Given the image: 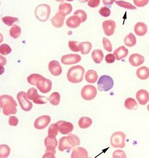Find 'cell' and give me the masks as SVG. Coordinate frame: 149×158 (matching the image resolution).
I'll list each match as a JSON object with an SVG mask.
<instances>
[{
	"instance_id": "obj_1",
	"label": "cell",
	"mask_w": 149,
	"mask_h": 158,
	"mask_svg": "<svg viewBox=\"0 0 149 158\" xmlns=\"http://www.w3.org/2000/svg\"><path fill=\"white\" fill-rule=\"evenodd\" d=\"M0 107L2 109L4 115H15L17 112V104L15 100L10 95H4L0 96Z\"/></svg>"
},
{
	"instance_id": "obj_2",
	"label": "cell",
	"mask_w": 149,
	"mask_h": 158,
	"mask_svg": "<svg viewBox=\"0 0 149 158\" xmlns=\"http://www.w3.org/2000/svg\"><path fill=\"white\" fill-rule=\"evenodd\" d=\"M80 144V139L74 134H70L67 136H64L59 140V151L63 152L65 150H70L74 147L78 146Z\"/></svg>"
},
{
	"instance_id": "obj_3",
	"label": "cell",
	"mask_w": 149,
	"mask_h": 158,
	"mask_svg": "<svg viewBox=\"0 0 149 158\" xmlns=\"http://www.w3.org/2000/svg\"><path fill=\"white\" fill-rule=\"evenodd\" d=\"M85 70L80 65H76L70 68L67 73V79L74 84L80 83L83 79Z\"/></svg>"
},
{
	"instance_id": "obj_4",
	"label": "cell",
	"mask_w": 149,
	"mask_h": 158,
	"mask_svg": "<svg viewBox=\"0 0 149 158\" xmlns=\"http://www.w3.org/2000/svg\"><path fill=\"white\" fill-rule=\"evenodd\" d=\"M35 13L37 20L41 22H45L50 16L51 8L47 4H41L36 7Z\"/></svg>"
},
{
	"instance_id": "obj_5",
	"label": "cell",
	"mask_w": 149,
	"mask_h": 158,
	"mask_svg": "<svg viewBox=\"0 0 149 158\" xmlns=\"http://www.w3.org/2000/svg\"><path fill=\"white\" fill-rule=\"evenodd\" d=\"M114 85V80L110 76H102L98 81V88L99 91H110L113 88Z\"/></svg>"
},
{
	"instance_id": "obj_6",
	"label": "cell",
	"mask_w": 149,
	"mask_h": 158,
	"mask_svg": "<svg viewBox=\"0 0 149 158\" xmlns=\"http://www.w3.org/2000/svg\"><path fill=\"white\" fill-rule=\"evenodd\" d=\"M126 135L125 133L118 131L114 133L110 139L111 145L114 148H125Z\"/></svg>"
},
{
	"instance_id": "obj_7",
	"label": "cell",
	"mask_w": 149,
	"mask_h": 158,
	"mask_svg": "<svg viewBox=\"0 0 149 158\" xmlns=\"http://www.w3.org/2000/svg\"><path fill=\"white\" fill-rule=\"evenodd\" d=\"M28 99L32 100L37 104H44L47 103L49 99L45 96H40L37 93V90L35 88H31L27 93Z\"/></svg>"
},
{
	"instance_id": "obj_8",
	"label": "cell",
	"mask_w": 149,
	"mask_h": 158,
	"mask_svg": "<svg viewBox=\"0 0 149 158\" xmlns=\"http://www.w3.org/2000/svg\"><path fill=\"white\" fill-rule=\"evenodd\" d=\"M17 99L20 104V107L24 111L28 112L31 110L33 104L28 100L27 94L23 91H21L17 95Z\"/></svg>"
},
{
	"instance_id": "obj_9",
	"label": "cell",
	"mask_w": 149,
	"mask_h": 158,
	"mask_svg": "<svg viewBox=\"0 0 149 158\" xmlns=\"http://www.w3.org/2000/svg\"><path fill=\"white\" fill-rule=\"evenodd\" d=\"M97 95L96 88L91 85H87L83 87L81 91V95L83 99L91 100L94 99Z\"/></svg>"
},
{
	"instance_id": "obj_10",
	"label": "cell",
	"mask_w": 149,
	"mask_h": 158,
	"mask_svg": "<svg viewBox=\"0 0 149 158\" xmlns=\"http://www.w3.org/2000/svg\"><path fill=\"white\" fill-rule=\"evenodd\" d=\"M36 86L41 93L47 94L51 91L52 82L49 79H46L42 76L37 81Z\"/></svg>"
},
{
	"instance_id": "obj_11",
	"label": "cell",
	"mask_w": 149,
	"mask_h": 158,
	"mask_svg": "<svg viewBox=\"0 0 149 158\" xmlns=\"http://www.w3.org/2000/svg\"><path fill=\"white\" fill-rule=\"evenodd\" d=\"M51 117L48 115H43L36 119L34 127L37 130H43L51 122Z\"/></svg>"
},
{
	"instance_id": "obj_12",
	"label": "cell",
	"mask_w": 149,
	"mask_h": 158,
	"mask_svg": "<svg viewBox=\"0 0 149 158\" xmlns=\"http://www.w3.org/2000/svg\"><path fill=\"white\" fill-rule=\"evenodd\" d=\"M82 60L81 56L76 54H68L64 55L61 58L62 63L67 65L78 63Z\"/></svg>"
},
{
	"instance_id": "obj_13",
	"label": "cell",
	"mask_w": 149,
	"mask_h": 158,
	"mask_svg": "<svg viewBox=\"0 0 149 158\" xmlns=\"http://www.w3.org/2000/svg\"><path fill=\"white\" fill-rule=\"evenodd\" d=\"M60 132L63 135L70 134L74 130V125L70 122L60 120L56 123Z\"/></svg>"
},
{
	"instance_id": "obj_14",
	"label": "cell",
	"mask_w": 149,
	"mask_h": 158,
	"mask_svg": "<svg viewBox=\"0 0 149 158\" xmlns=\"http://www.w3.org/2000/svg\"><path fill=\"white\" fill-rule=\"evenodd\" d=\"M103 29L106 36H112L116 29V23L112 20H106L103 23Z\"/></svg>"
},
{
	"instance_id": "obj_15",
	"label": "cell",
	"mask_w": 149,
	"mask_h": 158,
	"mask_svg": "<svg viewBox=\"0 0 149 158\" xmlns=\"http://www.w3.org/2000/svg\"><path fill=\"white\" fill-rule=\"evenodd\" d=\"M57 143L56 137L48 135L44 140V144L46 147L45 151H51L56 153V148L57 146Z\"/></svg>"
},
{
	"instance_id": "obj_16",
	"label": "cell",
	"mask_w": 149,
	"mask_h": 158,
	"mask_svg": "<svg viewBox=\"0 0 149 158\" xmlns=\"http://www.w3.org/2000/svg\"><path fill=\"white\" fill-rule=\"evenodd\" d=\"M66 16V15L62 12H57L54 17H53L51 19V21L52 24L56 28H62L64 25Z\"/></svg>"
},
{
	"instance_id": "obj_17",
	"label": "cell",
	"mask_w": 149,
	"mask_h": 158,
	"mask_svg": "<svg viewBox=\"0 0 149 158\" xmlns=\"http://www.w3.org/2000/svg\"><path fill=\"white\" fill-rule=\"evenodd\" d=\"M48 69L52 75L58 76L62 73V68L59 62L56 60H53L48 64Z\"/></svg>"
},
{
	"instance_id": "obj_18",
	"label": "cell",
	"mask_w": 149,
	"mask_h": 158,
	"mask_svg": "<svg viewBox=\"0 0 149 158\" xmlns=\"http://www.w3.org/2000/svg\"><path fill=\"white\" fill-rule=\"evenodd\" d=\"M145 61V57L138 53H134L130 56L129 63L134 67L141 65Z\"/></svg>"
},
{
	"instance_id": "obj_19",
	"label": "cell",
	"mask_w": 149,
	"mask_h": 158,
	"mask_svg": "<svg viewBox=\"0 0 149 158\" xmlns=\"http://www.w3.org/2000/svg\"><path fill=\"white\" fill-rule=\"evenodd\" d=\"M136 98L141 105H145L149 101V93L145 89L139 90L136 94Z\"/></svg>"
},
{
	"instance_id": "obj_20",
	"label": "cell",
	"mask_w": 149,
	"mask_h": 158,
	"mask_svg": "<svg viewBox=\"0 0 149 158\" xmlns=\"http://www.w3.org/2000/svg\"><path fill=\"white\" fill-rule=\"evenodd\" d=\"M71 158H87L88 155L87 151L83 147H78L74 149L71 155Z\"/></svg>"
},
{
	"instance_id": "obj_21",
	"label": "cell",
	"mask_w": 149,
	"mask_h": 158,
	"mask_svg": "<svg viewBox=\"0 0 149 158\" xmlns=\"http://www.w3.org/2000/svg\"><path fill=\"white\" fill-rule=\"evenodd\" d=\"M82 23V21L78 16H72L70 17L66 21L67 27L71 29L78 28Z\"/></svg>"
},
{
	"instance_id": "obj_22",
	"label": "cell",
	"mask_w": 149,
	"mask_h": 158,
	"mask_svg": "<svg viewBox=\"0 0 149 158\" xmlns=\"http://www.w3.org/2000/svg\"><path fill=\"white\" fill-rule=\"evenodd\" d=\"M134 32L137 36H144L147 32V26L143 23L139 22L134 27Z\"/></svg>"
},
{
	"instance_id": "obj_23",
	"label": "cell",
	"mask_w": 149,
	"mask_h": 158,
	"mask_svg": "<svg viewBox=\"0 0 149 158\" xmlns=\"http://www.w3.org/2000/svg\"><path fill=\"white\" fill-rule=\"evenodd\" d=\"M129 54L128 49L125 46H121L118 48L114 52V55L117 60L119 61L126 57Z\"/></svg>"
},
{
	"instance_id": "obj_24",
	"label": "cell",
	"mask_w": 149,
	"mask_h": 158,
	"mask_svg": "<svg viewBox=\"0 0 149 158\" xmlns=\"http://www.w3.org/2000/svg\"><path fill=\"white\" fill-rule=\"evenodd\" d=\"M85 77L86 80L88 83L93 84L96 82L97 80L98 79V75L96 72L94 70L91 69L87 72Z\"/></svg>"
},
{
	"instance_id": "obj_25",
	"label": "cell",
	"mask_w": 149,
	"mask_h": 158,
	"mask_svg": "<svg viewBox=\"0 0 149 158\" xmlns=\"http://www.w3.org/2000/svg\"><path fill=\"white\" fill-rule=\"evenodd\" d=\"M138 77L141 80H146L149 77V69L147 67L139 68L137 71Z\"/></svg>"
},
{
	"instance_id": "obj_26",
	"label": "cell",
	"mask_w": 149,
	"mask_h": 158,
	"mask_svg": "<svg viewBox=\"0 0 149 158\" xmlns=\"http://www.w3.org/2000/svg\"><path fill=\"white\" fill-rule=\"evenodd\" d=\"M91 56L95 63L100 64L103 60L104 54L101 49H95L92 52Z\"/></svg>"
},
{
	"instance_id": "obj_27",
	"label": "cell",
	"mask_w": 149,
	"mask_h": 158,
	"mask_svg": "<svg viewBox=\"0 0 149 158\" xmlns=\"http://www.w3.org/2000/svg\"><path fill=\"white\" fill-rule=\"evenodd\" d=\"M92 120L88 117H82L79 120V126L82 129H86L91 126Z\"/></svg>"
},
{
	"instance_id": "obj_28",
	"label": "cell",
	"mask_w": 149,
	"mask_h": 158,
	"mask_svg": "<svg viewBox=\"0 0 149 158\" xmlns=\"http://www.w3.org/2000/svg\"><path fill=\"white\" fill-rule=\"evenodd\" d=\"M126 108L129 110H135L138 108V103L135 99L131 98H127L125 102Z\"/></svg>"
},
{
	"instance_id": "obj_29",
	"label": "cell",
	"mask_w": 149,
	"mask_h": 158,
	"mask_svg": "<svg viewBox=\"0 0 149 158\" xmlns=\"http://www.w3.org/2000/svg\"><path fill=\"white\" fill-rule=\"evenodd\" d=\"M124 43L127 47H133L137 43L136 37L132 33H130L125 38Z\"/></svg>"
},
{
	"instance_id": "obj_30",
	"label": "cell",
	"mask_w": 149,
	"mask_h": 158,
	"mask_svg": "<svg viewBox=\"0 0 149 158\" xmlns=\"http://www.w3.org/2000/svg\"><path fill=\"white\" fill-rule=\"evenodd\" d=\"M80 52L83 55H87L92 48V44L90 42H82L79 44Z\"/></svg>"
},
{
	"instance_id": "obj_31",
	"label": "cell",
	"mask_w": 149,
	"mask_h": 158,
	"mask_svg": "<svg viewBox=\"0 0 149 158\" xmlns=\"http://www.w3.org/2000/svg\"><path fill=\"white\" fill-rule=\"evenodd\" d=\"M59 12H62L66 15H68L72 10V6L70 4L64 2L59 5Z\"/></svg>"
},
{
	"instance_id": "obj_32",
	"label": "cell",
	"mask_w": 149,
	"mask_h": 158,
	"mask_svg": "<svg viewBox=\"0 0 149 158\" xmlns=\"http://www.w3.org/2000/svg\"><path fill=\"white\" fill-rule=\"evenodd\" d=\"M10 36L12 37L14 39H18L21 33V29L19 26L15 25L12 27V28L10 29Z\"/></svg>"
},
{
	"instance_id": "obj_33",
	"label": "cell",
	"mask_w": 149,
	"mask_h": 158,
	"mask_svg": "<svg viewBox=\"0 0 149 158\" xmlns=\"http://www.w3.org/2000/svg\"><path fill=\"white\" fill-rule=\"evenodd\" d=\"M49 101L52 105L57 106L60 102V95L57 92L52 93L49 98Z\"/></svg>"
},
{
	"instance_id": "obj_34",
	"label": "cell",
	"mask_w": 149,
	"mask_h": 158,
	"mask_svg": "<svg viewBox=\"0 0 149 158\" xmlns=\"http://www.w3.org/2000/svg\"><path fill=\"white\" fill-rule=\"evenodd\" d=\"M11 153L10 147L6 144H1L0 146V158H8Z\"/></svg>"
},
{
	"instance_id": "obj_35",
	"label": "cell",
	"mask_w": 149,
	"mask_h": 158,
	"mask_svg": "<svg viewBox=\"0 0 149 158\" xmlns=\"http://www.w3.org/2000/svg\"><path fill=\"white\" fill-rule=\"evenodd\" d=\"M42 77V76L39 74H37V73H33L31 75L29 76L28 77L27 81L28 83H29L32 85H36L37 81H39L41 77Z\"/></svg>"
},
{
	"instance_id": "obj_36",
	"label": "cell",
	"mask_w": 149,
	"mask_h": 158,
	"mask_svg": "<svg viewBox=\"0 0 149 158\" xmlns=\"http://www.w3.org/2000/svg\"><path fill=\"white\" fill-rule=\"evenodd\" d=\"M2 20L4 22V24H6L9 27H11L15 23L18 22L19 19L11 16H5L2 18Z\"/></svg>"
},
{
	"instance_id": "obj_37",
	"label": "cell",
	"mask_w": 149,
	"mask_h": 158,
	"mask_svg": "<svg viewBox=\"0 0 149 158\" xmlns=\"http://www.w3.org/2000/svg\"><path fill=\"white\" fill-rule=\"evenodd\" d=\"M115 2L118 5V6L122 7V8H126L130 10H136L137 8L133 6L132 4H130L129 2H127L124 1H115Z\"/></svg>"
},
{
	"instance_id": "obj_38",
	"label": "cell",
	"mask_w": 149,
	"mask_h": 158,
	"mask_svg": "<svg viewBox=\"0 0 149 158\" xmlns=\"http://www.w3.org/2000/svg\"><path fill=\"white\" fill-rule=\"evenodd\" d=\"M59 131V127H58L57 123L52 124L49 127L48 131V135L56 137L58 135Z\"/></svg>"
},
{
	"instance_id": "obj_39",
	"label": "cell",
	"mask_w": 149,
	"mask_h": 158,
	"mask_svg": "<svg viewBox=\"0 0 149 158\" xmlns=\"http://www.w3.org/2000/svg\"><path fill=\"white\" fill-rule=\"evenodd\" d=\"M12 52V49L6 44H1L0 46V53L2 55H7Z\"/></svg>"
},
{
	"instance_id": "obj_40",
	"label": "cell",
	"mask_w": 149,
	"mask_h": 158,
	"mask_svg": "<svg viewBox=\"0 0 149 158\" xmlns=\"http://www.w3.org/2000/svg\"><path fill=\"white\" fill-rule=\"evenodd\" d=\"M80 43L78 41H70L68 43V46L72 52H78L80 51V46H79Z\"/></svg>"
},
{
	"instance_id": "obj_41",
	"label": "cell",
	"mask_w": 149,
	"mask_h": 158,
	"mask_svg": "<svg viewBox=\"0 0 149 158\" xmlns=\"http://www.w3.org/2000/svg\"><path fill=\"white\" fill-rule=\"evenodd\" d=\"M103 45L104 49L107 51L111 52L113 51V47L110 40L106 37L103 38Z\"/></svg>"
},
{
	"instance_id": "obj_42",
	"label": "cell",
	"mask_w": 149,
	"mask_h": 158,
	"mask_svg": "<svg viewBox=\"0 0 149 158\" xmlns=\"http://www.w3.org/2000/svg\"><path fill=\"white\" fill-rule=\"evenodd\" d=\"M74 16H78L82 21V23L85 22L87 20V16L86 13L83 10H78L74 12Z\"/></svg>"
},
{
	"instance_id": "obj_43",
	"label": "cell",
	"mask_w": 149,
	"mask_h": 158,
	"mask_svg": "<svg viewBox=\"0 0 149 158\" xmlns=\"http://www.w3.org/2000/svg\"><path fill=\"white\" fill-rule=\"evenodd\" d=\"M99 13L101 16L104 17H107L110 16L111 15V10L110 9L106 6L102 7L100 10H99Z\"/></svg>"
},
{
	"instance_id": "obj_44",
	"label": "cell",
	"mask_w": 149,
	"mask_h": 158,
	"mask_svg": "<svg viewBox=\"0 0 149 158\" xmlns=\"http://www.w3.org/2000/svg\"><path fill=\"white\" fill-rule=\"evenodd\" d=\"M126 157L125 152L121 150L115 151L113 154V158H126Z\"/></svg>"
},
{
	"instance_id": "obj_45",
	"label": "cell",
	"mask_w": 149,
	"mask_h": 158,
	"mask_svg": "<svg viewBox=\"0 0 149 158\" xmlns=\"http://www.w3.org/2000/svg\"><path fill=\"white\" fill-rule=\"evenodd\" d=\"M149 0H134V3L138 7H143L149 3Z\"/></svg>"
},
{
	"instance_id": "obj_46",
	"label": "cell",
	"mask_w": 149,
	"mask_h": 158,
	"mask_svg": "<svg viewBox=\"0 0 149 158\" xmlns=\"http://www.w3.org/2000/svg\"><path fill=\"white\" fill-rule=\"evenodd\" d=\"M19 123V119L16 116H11L9 118V124L11 126H17Z\"/></svg>"
},
{
	"instance_id": "obj_47",
	"label": "cell",
	"mask_w": 149,
	"mask_h": 158,
	"mask_svg": "<svg viewBox=\"0 0 149 158\" xmlns=\"http://www.w3.org/2000/svg\"><path fill=\"white\" fill-rule=\"evenodd\" d=\"M105 60L107 63H113L115 60V56L113 54H108L106 55Z\"/></svg>"
},
{
	"instance_id": "obj_48",
	"label": "cell",
	"mask_w": 149,
	"mask_h": 158,
	"mask_svg": "<svg viewBox=\"0 0 149 158\" xmlns=\"http://www.w3.org/2000/svg\"><path fill=\"white\" fill-rule=\"evenodd\" d=\"M100 0H90L88 2V5L91 8H96L100 4Z\"/></svg>"
},
{
	"instance_id": "obj_49",
	"label": "cell",
	"mask_w": 149,
	"mask_h": 158,
	"mask_svg": "<svg viewBox=\"0 0 149 158\" xmlns=\"http://www.w3.org/2000/svg\"><path fill=\"white\" fill-rule=\"evenodd\" d=\"M56 153L53 152H51V151H45V154L44 155L43 158H55V155Z\"/></svg>"
},
{
	"instance_id": "obj_50",
	"label": "cell",
	"mask_w": 149,
	"mask_h": 158,
	"mask_svg": "<svg viewBox=\"0 0 149 158\" xmlns=\"http://www.w3.org/2000/svg\"><path fill=\"white\" fill-rule=\"evenodd\" d=\"M0 58H1V66H3L4 65H5L6 63V59L2 57V56H0Z\"/></svg>"
},
{
	"instance_id": "obj_51",
	"label": "cell",
	"mask_w": 149,
	"mask_h": 158,
	"mask_svg": "<svg viewBox=\"0 0 149 158\" xmlns=\"http://www.w3.org/2000/svg\"><path fill=\"white\" fill-rule=\"evenodd\" d=\"M114 1H103V4H104L105 5H111L112 4H113Z\"/></svg>"
},
{
	"instance_id": "obj_52",
	"label": "cell",
	"mask_w": 149,
	"mask_h": 158,
	"mask_svg": "<svg viewBox=\"0 0 149 158\" xmlns=\"http://www.w3.org/2000/svg\"><path fill=\"white\" fill-rule=\"evenodd\" d=\"M147 110H148V111H149V105H148V106H147Z\"/></svg>"
}]
</instances>
